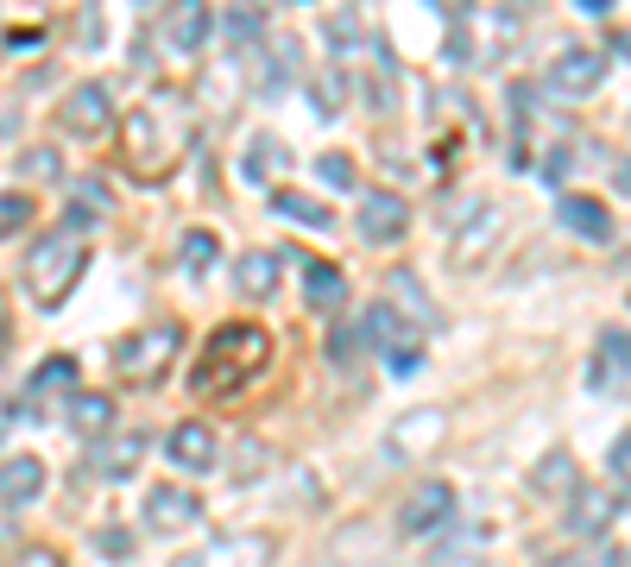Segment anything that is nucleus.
Listing matches in <instances>:
<instances>
[{
    "label": "nucleus",
    "mask_w": 631,
    "mask_h": 567,
    "mask_svg": "<svg viewBox=\"0 0 631 567\" xmlns=\"http://www.w3.org/2000/svg\"><path fill=\"white\" fill-rule=\"evenodd\" d=\"M354 227L367 246H392V240H404V227H411V209H404V196H392V190H367L354 209Z\"/></svg>",
    "instance_id": "obj_8"
},
{
    "label": "nucleus",
    "mask_w": 631,
    "mask_h": 567,
    "mask_svg": "<svg viewBox=\"0 0 631 567\" xmlns=\"http://www.w3.org/2000/svg\"><path fill=\"white\" fill-rule=\"evenodd\" d=\"M303 296H310V310H341L348 303V272H341L335 259L303 253Z\"/></svg>",
    "instance_id": "obj_17"
},
{
    "label": "nucleus",
    "mask_w": 631,
    "mask_h": 567,
    "mask_svg": "<svg viewBox=\"0 0 631 567\" xmlns=\"http://www.w3.org/2000/svg\"><path fill=\"white\" fill-rule=\"evenodd\" d=\"M555 221H562V227H574L581 240H612L607 202H593V196H555Z\"/></svg>",
    "instance_id": "obj_19"
},
{
    "label": "nucleus",
    "mask_w": 631,
    "mask_h": 567,
    "mask_svg": "<svg viewBox=\"0 0 631 567\" xmlns=\"http://www.w3.org/2000/svg\"><path fill=\"white\" fill-rule=\"evenodd\" d=\"M7 567H63V555H58V548H44V543H32V548H20Z\"/></svg>",
    "instance_id": "obj_37"
},
{
    "label": "nucleus",
    "mask_w": 631,
    "mask_h": 567,
    "mask_svg": "<svg viewBox=\"0 0 631 567\" xmlns=\"http://www.w3.org/2000/svg\"><path fill=\"white\" fill-rule=\"evenodd\" d=\"M310 95H316V114H322V120H329V114H341L348 77H341V70H329V77H316V82H310Z\"/></svg>",
    "instance_id": "obj_29"
},
{
    "label": "nucleus",
    "mask_w": 631,
    "mask_h": 567,
    "mask_svg": "<svg viewBox=\"0 0 631 567\" xmlns=\"http://www.w3.org/2000/svg\"><path fill=\"white\" fill-rule=\"evenodd\" d=\"M152 448V442H146V435L139 429H120V435H101L96 448H89V473H96V479H108V486H114V479H127V473L139 467V454Z\"/></svg>",
    "instance_id": "obj_11"
},
{
    "label": "nucleus",
    "mask_w": 631,
    "mask_h": 567,
    "mask_svg": "<svg viewBox=\"0 0 631 567\" xmlns=\"http://www.w3.org/2000/svg\"><path fill=\"white\" fill-rule=\"evenodd\" d=\"M82 272H89V246H82L77 234L51 227V234L32 240V253H26V265H20V284H26V296H32L39 310H58L63 296L77 291Z\"/></svg>",
    "instance_id": "obj_3"
},
{
    "label": "nucleus",
    "mask_w": 631,
    "mask_h": 567,
    "mask_svg": "<svg viewBox=\"0 0 631 567\" xmlns=\"http://www.w3.org/2000/svg\"><path fill=\"white\" fill-rule=\"evenodd\" d=\"M7 341H13V328H7V310H0V353H7Z\"/></svg>",
    "instance_id": "obj_42"
},
{
    "label": "nucleus",
    "mask_w": 631,
    "mask_h": 567,
    "mask_svg": "<svg viewBox=\"0 0 631 567\" xmlns=\"http://www.w3.org/2000/svg\"><path fill=\"white\" fill-rule=\"evenodd\" d=\"M39 492H44V460L39 454H7V460H0V505L7 510L32 505Z\"/></svg>",
    "instance_id": "obj_15"
},
{
    "label": "nucleus",
    "mask_w": 631,
    "mask_h": 567,
    "mask_svg": "<svg viewBox=\"0 0 631 567\" xmlns=\"http://www.w3.org/2000/svg\"><path fill=\"white\" fill-rule=\"evenodd\" d=\"M272 215H284V221H303V227H329V209L322 202H310L303 190H272Z\"/></svg>",
    "instance_id": "obj_23"
},
{
    "label": "nucleus",
    "mask_w": 631,
    "mask_h": 567,
    "mask_svg": "<svg viewBox=\"0 0 631 567\" xmlns=\"http://www.w3.org/2000/svg\"><path fill=\"white\" fill-rule=\"evenodd\" d=\"M272 555H278L272 529H228V536H216V543L178 555L171 567H272Z\"/></svg>",
    "instance_id": "obj_5"
},
{
    "label": "nucleus",
    "mask_w": 631,
    "mask_h": 567,
    "mask_svg": "<svg viewBox=\"0 0 631 567\" xmlns=\"http://www.w3.org/2000/svg\"><path fill=\"white\" fill-rule=\"evenodd\" d=\"M588 385H593V392H619V385H631V328H607V334H600L593 366H588Z\"/></svg>",
    "instance_id": "obj_12"
},
{
    "label": "nucleus",
    "mask_w": 631,
    "mask_h": 567,
    "mask_svg": "<svg viewBox=\"0 0 631 567\" xmlns=\"http://www.w3.org/2000/svg\"><path fill=\"white\" fill-rule=\"evenodd\" d=\"M612 44H619V51H631V32H619V39H612Z\"/></svg>",
    "instance_id": "obj_43"
},
{
    "label": "nucleus",
    "mask_w": 631,
    "mask_h": 567,
    "mask_svg": "<svg viewBox=\"0 0 631 567\" xmlns=\"http://www.w3.org/2000/svg\"><path fill=\"white\" fill-rule=\"evenodd\" d=\"M190 139H197V108L183 89H152V95L139 101L133 114L120 120V152L133 164L139 176H171L178 171V158L190 152Z\"/></svg>",
    "instance_id": "obj_1"
},
{
    "label": "nucleus",
    "mask_w": 631,
    "mask_h": 567,
    "mask_svg": "<svg viewBox=\"0 0 631 567\" xmlns=\"http://www.w3.org/2000/svg\"><path fill=\"white\" fill-rule=\"evenodd\" d=\"M164 32H171V44H178V51H202V39L216 32V20H209V7L183 0V7H171V13H164Z\"/></svg>",
    "instance_id": "obj_20"
},
{
    "label": "nucleus",
    "mask_w": 631,
    "mask_h": 567,
    "mask_svg": "<svg viewBox=\"0 0 631 567\" xmlns=\"http://www.w3.org/2000/svg\"><path fill=\"white\" fill-rule=\"evenodd\" d=\"M607 82V51H588V44H574L562 58L550 63V89L555 95H593Z\"/></svg>",
    "instance_id": "obj_10"
},
{
    "label": "nucleus",
    "mask_w": 631,
    "mask_h": 567,
    "mask_svg": "<svg viewBox=\"0 0 631 567\" xmlns=\"http://www.w3.org/2000/svg\"><path fill=\"white\" fill-rule=\"evenodd\" d=\"M329 39H335V51L360 44V20H348V13H329Z\"/></svg>",
    "instance_id": "obj_38"
},
{
    "label": "nucleus",
    "mask_w": 631,
    "mask_h": 567,
    "mask_svg": "<svg viewBox=\"0 0 631 567\" xmlns=\"http://www.w3.org/2000/svg\"><path fill=\"white\" fill-rule=\"evenodd\" d=\"M216 253H221V240L209 234V227H190V234H183V272H209V265H216Z\"/></svg>",
    "instance_id": "obj_27"
},
{
    "label": "nucleus",
    "mask_w": 631,
    "mask_h": 567,
    "mask_svg": "<svg viewBox=\"0 0 631 567\" xmlns=\"http://www.w3.org/2000/svg\"><path fill=\"white\" fill-rule=\"evenodd\" d=\"M612 190H619V196H631V158H619V164H612Z\"/></svg>",
    "instance_id": "obj_41"
},
{
    "label": "nucleus",
    "mask_w": 631,
    "mask_h": 567,
    "mask_svg": "<svg viewBox=\"0 0 631 567\" xmlns=\"http://www.w3.org/2000/svg\"><path fill=\"white\" fill-rule=\"evenodd\" d=\"M619 510H625V498H612V492H574L569 498V529L574 536H607Z\"/></svg>",
    "instance_id": "obj_18"
},
{
    "label": "nucleus",
    "mask_w": 631,
    "mask_h": 567,
    "mask_svg": "<svg viewBox=\"0 0 631 567\" xmlns=\"http://www.w3.org/2000/svg\"><path fill=\"white\" fill-rule=\"evenodd\" d=\"M278 259L284 253H247L234 265V284H240V296H259V303H266V296L278 291Z\"/></svg>",
    "instance_id": "obj_22"
},
{
    "label": "nucleus",
    "mask_w": 631,
    "mask_h": 567,
    "mask_svg": "<svg viewBox=\"0 0 631 567\" xmlns=\"http://www.w3.org/2000/svg\"><path fill=\"white\" fill-rule=\"evenodd\" d=\"M108 423H114V404L96 392H82L77 404H70V429L77 435H108Z\"/></svg>",
    "instance_id": "obj_24"
},
{
    "label": "nucleus",
    "mask_w": 631,
    "mask_h": 567,
    "mask_svg": "<svg viewBox=\"0 0 631 567\" xmlns=\"http://www.w3.org/2000/svg\"><path fill=\"white\" fill-rule=\"evenodd\" d=\"M562 176H569V152H550V158H543V183H550V190H555Z\"/></svg>",
    "instance_id": "obj_40"
},
{
    "label": "nucleus",
    "mask_w": 631,
    "mask_h": 567,
    "mask_svg": "<svg viewBox=\"0 0 631 567\" xmlns=\"http://www.w3.org/2000/svg\"><path fill=\"white\" fill-rule=\"evenodd\" d=\"M385 366H392V378H411V372L423 366V347H398V353H385Z\"/></svg>",
    "instance_id": "obj_39"
},
{
    "label": "nucleus",
    "mask_w": 631,
    "mask_h": 567,
    "mask_svg": "<svg viewBox=\"0 0 631 567\" xmlns=\"http://www.w3.org/2000/svg\"><path fill=\"white\" fill-rule=\"evenodd\" d=\"M360 341H367V347H385V353L417 347L404 310H392V303H367V310H360Z\"/></svg>",
    "instance_id": "obj_16"
},
{
    "label": "nucleus",
    "mask_w": 631,
    "mask_h": 567,
    "mask_svg": "<svg viewBox=\"0 0 631 567\" xmlns=\"http://www.w3.org/2000/svg\"><path fill=\"white\" fill-rule=\"evenodd\" d=\"M221 26H228V39H234V44H253L259 32H266V13H259V7H234Z\"/></svg>",
    "instance_id": "obj_30"
},
{
    "label": "nucleus",
    "mask_w": 631,
    "mask_h": 567,
    "mask_svg": "<svg viewBox=\"0 0 631 567\" xmlns=\"http://www.w3.org/2000/svg\"><path fill=\"white\" fill-rule=\"evenodd\" d=\"M139 510H146V524L152 529H190L197 524V510H202V498L190 486H152Z\"/></svg>",
    "instance_id": "obj_13"
},
{
    "label": "nucleus",
    "mask_w": 631,
    "mask_h": 567,
    "mask_svg": "<svg viewBox=\"0 0 631 567\" xmlns=\"http://www.w3.org/2000/svg\"><path fill=\"white\" fill-rule=\"evenodd\" d=\"M164 454H171L178 473H216L221 467V442L209 423H178V429L164 435Z\"/></svg>",
    "instance_id": "obj_9"
},
{
    "label": "nucleus",
    "mask_w": 631,
    "mask_h": 567,
    "mask_svg": "<svg viewBox=\"0 0 631 567\" xmlns=\"http://www.w3.org/2000/svg\"><path fill=\"white\" fill-rule=\"evenodd\" d=\"M178 347H183V322H178V315L139 322V328L114 347V372H120V385H139V392L164 385V372H171Z\"/></svg>",
    "instance_id": "obj_4"
},
{
    "label": "nucleus",
    "mask_w": 631,
    "mask_h": 567,
    "mask_svg": "<svg viewBox=\"0 0 631 567\" xmlns=\"http://www.w3.org/2000/svg\"><path fill=\"white\" fill-rule=\"evenodd\" d=\"M272 164H284V158H278V139H253L247 158H240V176H247V183H272Z\"/></svg>",
    "instance_id": "obj_26"
},
{
    "label": "nucleus",
    "mask_w": 631,
    "mask_h": 567,
    "mask_svg": "<svg viewBox=\"0 0 631 567\" xmlns=\"http://www.w3.org/2000/svg\"><path fill=\"white\" fill-rule=\"evenodd\" d=\"M77 385V360L70 353H51L39 372H32V397H58V392H70Z\"/></svg>",
    "instance_id": "obj_25"
},
{
    "label": "nucleus",
    "mask_w": 631,
    "mask_h": 567,
    "mask_svg": "<svg viewBox=\"0 0 631 567\" xmlns=\"http://www.w3.org/2000/svg\"><path fill=\"white\" fill-rule=\"evenodd\" d=\"M392 291H404V296H411V315H417V322H435L430 296H423V284H417L411 272H392Z\"/></svg>",
    "instance_id": "obj_34"
},
{
    "label": "nucleus",
    "mask_w": 631,
    "mask_h": 567,
    "mask_svg": "<svg viewBox=\"0 0 631 567\" xmlns=\"http://www.w3.org/2000/svg\"><path fill=\"white\" fill-rule=\"evenodd\" d=\"M316 171L329 176L335 190H354V158H348V152H322V158H316Z\"/></svg>",
    "instance_id": "obj_33"
},
{
    "label": "nucleus",
    "mask_w": 631,
    "mask_h": 567,
    "mask_svg": "<svg viewBox=\"0 0 631 567\" xmlns=\"http://www.w3.org/2000/svg\"><path fill=\"white\" fill-rule=\"evenodd\" d=\"M607 473L619 479V486H631V429H625V435H619V442L607 448Z\"/></svg>",
    "instance_id": "obj_35"
},
{
    "label": "nucleus",
    "mask_w": 631,
    "mask_h": 567,
    "mask_svg": "<svg viewBox=\"0 0 631 567\" xmlns=\"http://www.w3.org/2000/svg\"><path fill=\"white\" fill-rule=\"evenodd\" d=\"M360 347H367V341H360V322H341V328L329 334V360H335V366H354Z\"/></svg>",
    "instance_id": "obj_31"
},
{
    "label": "nucleus",
    "mask_w": 631,
    "mask_h": 567,
    "mask_svg": "<svg viewBox=\"0 0 631 567\" xmlns=\"http://www.w3.org/2000/svg\"><path fill=\"white\" fill-rule=\"evenodd\" d=\"M58 126L63 133H77V139H101L108 126H114V89H108L101 77L77 82V89L63 95V108H58Z\"/></svg>",
    "instance_id": "obj_6"
},
{
    "label": "nucleus",
    "mask_w": 631,
    "mask_h": 567,
    "mask_svg": "<svg viewBox=\"0 0 631 567\" xmlns=\"http://www.w3.org/2000/svg\"><path fill=\"white\" fill-rule=\"evenodd\" d=\"M454 479H423V486L404 492V505H398V536H430L454 517Z\"/></svg>",
    "instance_id": "obj_7"
},
{
    "label": "nucleus",
    "mask_w": 631,
    "mask_h": 567,
    "mask_svg": "<svg viewBox=\"0 0 631 567\" xmlns=\"http://www.w3.org/2000/svg\"><path fill=\"white\" fill-rule=\"evenodd\" d=\"M32 215H39V209H32V196H26V190H7V196H0V240L20 234Z\"/></svg>",
    "instance_id": "obj_28"
},
{
    "label": "nucleus",
    "mask_w": 631,
    "mask_h": 567,
    "mask_svg": "<svg viewBox=\"0 0 631 567\" xmlns=\"http://www.w3.org/2000/svg\"><path fill=\"white\" fill-rule=\"evenodd\" d=\"M442 435H449L442 411H411V416H404V423H398L392 435H385V454H392V460H417V454H423V448H435Z\"/></svg>",
    "instance_id": "obj_14"
},
{
    "label": "nucleus",
    "mask_w": 631,
    "mask_h": 567,
    "mask_svg": "<svg viewBox=\"0 0 631 567\" xmlns=\"http://www.w3.org/2000/svg\"><path fill=\"white\" fill-rule=\"evenodd\" d=\"M272 366V334L259 328V322H221L209 341H202V360L190 372V392L202 404H221V397L247 392L259 372Z\"/></svg>",
    "instance_id": "obj_2"
},
{
    "label": "nucleus",
    "mask_w": 631,
    "mask_h": 567,
    "mask_svg": "<svg viewBox=\"0 0 631 567\" xmlns=\"http://www.w3.org/2000/svg\"><path fill=\"white\" fill-rule=\"evenodd\" d=\"M625 555L619 548H588V555H550V561H537V567H619Z\"/></svg>",
    "instance_id": "obj_32"
},
{
    "label": "nucleus",
    "mask_w": 631,
    "mask_h": 567,
    "mask_svg": "<svg viewBox=\"0 0 631 567\" xmlns=\"http://www.w3.org/2000/svg\"><path fill=\"white\" fill-rule=\"evenodd\" d=\"M96 543H101V555H133V529H120V524H108V529H96Z\"/></svg>",
    "instance_id": "obj_36"
},
{
    "label": "nucleus",
    "mask_w": 631,
    "mask_h": 567,
    "mask_svg": "<svg viewBox=\"0 0 631 567\" xmlns=\"http://www.w3.org/2000/svg\"><path fill=\"white\" fill-rule=\"evenodd\" d=\"M531 486L543 492V498H574V492H581V479H574V460L555 448V454H543V460L531 467Z\"/></svg>",
    "instance_id": "obj_21"
}]
</instances>
